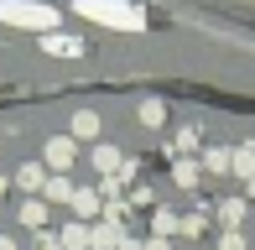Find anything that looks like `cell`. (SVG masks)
Here are the masks:
<instances>
[{"instance_id":"1","label":"cell","mask_w":255,"mask_h":250,"mask_svg":"<svg viewBox=\"0 0 255 250\" xmlns=\"http://www.w3.org/2000/svg\"><path fill=\"white\" fill-rule=\"evenodd\" d=\"M73 10L84 21H99V26H115V31H141L146 26V10L130 5V0H73Z\"/></svg>"},{"instance_id":"2","label":"cell","mask_w":255,"mask_h":250,"mask_svg":"<svg viewBox=\"0 0 255 250\" xmlns=\"http://www.w3.org/2000/svg\"><path fill=\"white\" fill-rule=\"evenodd\" d=\"M0 21L26 31H57V10L47 0H0Z\"/></svg>"},{"instance_id":"3","label":"cell","mask_w":255,"mask_h":250,"mask_svg":"<svg viewBox=\"0 0 255 250\" xmlns=\"http://www.w3.org/2000/svg\"><path fill=\"white\" fill-rule=\"evenodd\" d=\"M73 162H78V141H73V135H47V146H42V167L68 172Z\"/></svg>"},{"instance_id":"4","label":"cell","mask_w":255,"mask_h":250,"mask_svg":"<svg viewBox=\"0 0 255 250\" xmlns=\"http://www.w3.org/2000/svg\"><path fill=\"white\" fill-rule=\"evenodd\" d=\"M42 52H47V58H84L89 42L68 37V31H42Z\"/></svg>"},{"instance_id":"5","label":"cell","mask_w":255,"mask_h":250,"mask_svg":"<svg viewBox=\"0 0 255 250\" xmlns=\"http://www.w3.org/2000/svg\"><path fill=\"white\" fill-rule=\"evenodd\" d=\"M245 209H250L245 198H224V203H214V219L224 224V230H240V224H245Z\"/></svg>"},{"instance_id":"6","label":"cell","mask_w":255,"mask_h":250,"mask_svg":"<svg viewBox=\"0 0 255 250\" xmlns=\"http://www.w3.org/2000/svg\"><path fill=\"white\" fill-rule=\"evenodd\" d=\"M73 214H78V219L89 224L94 214H104V198H99L94 188H78V193H73Z\"/></svg>"},{"instance_id":"7","label":"cell","mask_w":255,"mask_h":250,"mask_svg":"<svg viewBox=\"0 0 255 250\" xmlns=\"http://www.w3.org/2000/svg\"><path fill=\"white\" fill-rule=\"evenodd\" d=\"M89 250H120V224H99V230H89Z\"/></svg>"},{"instance_id":"8","label":"cell","mask_w":255,"mask_h":250,"mask_svg":"<svg viewBox=\"0 0 255 250\" xmlns=\"http://www.w3.org/2000/svg\"><path fill=\"white\" fill-rule=\"evenodd\" d=\"M68 135H73V141H94V135H99V115H94V110H78Z\"/></svg>"},{"instance_id":"9","label":"cell","mask_w":255,"mask_h":250,"mask_svg":"<svg viewBox=\"0 0 255 250\" xmlns=\"http://www.w3.org/2000/svg\"><path fill=\"white\" fill-rule=\"evenodd\" d=\"M16 183L26 188V193H42V188H47V167H42V162H26V167L16 172Z\"/></svg>"},{"instance_id":"10","label":"cell","mask_w":255,"mask_h":250,"mask_svg":"<svg viewBox=\"0 0 255 250\" xmlns=\"http://www.w3.org/2000/svg\"><path fill=\"white\" fill-rule=\"evenodd\" d=\"M42 193H47V203H73V193H78V188L68 183L63 172H52V177H47V188H42Z\"/></svg>"},{"instance_id":"11","label":"cell","mask_w":255,"mask_h":250,"mask_svg":"<svg viewBox=\"0 0 255 250\" xmlns=\"http://www.w3.org/2000/svg\"><path fill=\"white\" fill-rule=\"evenodd\" d=\"M21 224H31V230H47V203H42V198H26V203H21Z\"/></svg>"},{"instance_id":"12","label":"cell","mask_w":255,"mask_h":250,"mask_svg":"<svg viewBox=\"0 0 255 250\" xmlns=\"http://www.w3.org/2000/svg\"><path fill=\"white\" fill-rule=\"evenodd\" d=\"M229 162H235V151H224V146H208V151H203V162H198V167H208V172H214V177H219V172H229Z\"/></svg>"},{"instance_id":"13","label":"cell","mask_w":255,"mask_h":250,"mask_svg":"<svg viewBox=\"0 0 255 250\" xmlns=\"http://www.w3.org/2000/svg\"><path fill=\"white\" fill-rule=\"evenodd\" d=\"M172 183H177V188H198V162H188V156L172 162Z\"/></svg>"},{"instance_id":"14","label":"cell","mask_w":255,"mask_h":250,"mask_svg":"<svg viewBox=\"0 0 255 250\" xmlns=\"http://www.w3.org/2000/svg\"><path fill=\"white\" fill-rule=\"evenodd\" d=\"M63 250H89V224H84V219L63 230Z\"/></svg>"},{"instance_id":"15","label":"cell","mask_w":255,"mask_h":250,"mask_svg":"<svg viewBox=\"0 0 255 250\" xmlns=\"http://www.w3.org/2000/svg\"><path fill=\"white\" fill-rule=\"evenodd\" d=\"M177 224H182V219H177V214H172V209H156V214H151V230L161 235V240H167V235L177 230Z\"/></svg>"},{"instance_id":"16","label":"cell","mask_w":255,"mask_h":250,"mask_svg":"<svg viewBox=\"0 0 255 250\" xmlns=\"http://www.w3.org/2000/svg\"><path fill=\"white\" fill-rule=\"evenodd\" d=\"M229 172H240V177H255V151H250V146H240V151H235Z\"/></svg>"},{"instance_id":"17","label":"cell","mask_w":255,"mask_h":250,"mask_svg":"<svg viewBox=\"0 0 255 250\" xmlns=\"http://www.w3.org/2000/svg\"><path fill=\"white\" fill-rule=\"evenodd\" d=\"M141 120L146 125H167V105L161 99H141Z\"/></svg>"},{"instance_id":"18","label":"cell","mask_w":255,"mask_h":250,"mask_svg":"<svg viewBox=\"0 0 255 250\" xmlns=\"http://www.w3.org/2000/svg\"><path fill=\"white\" fill-rule=\"evenodd\" d=\"M31 250H63V235H52V230H37V240H31Z\"/></svg>"},{"instance_id":"19","label":"cell","mask_w":255,"mask_h":250,"mask_svg":"<svg viewBox=\"0 0 255 250\" xmlns=\"http://www.w3.org/2000/svg\"><path fill=\"white\" fill-rule=\"evenodd\" d=\"M193 146H198V125H182L177 130V151H193Z\"/></svg>"},{"instance_id":"20","label":"cell","mask_w":255,"mask_h":250,"mask_svg":"<svg viewBox=\"0 0 255 250\" xmlns=\"http://www.w3.org/2000/svg\"><path fill=\"white\" fill-rule=\"evenodd\" d=\"M219 250H245V235H240V230H224V235H219Z\"/></svg>"},{"instance_id":"21","label":"cell","mask_w":255,"mask_h":250,"mask_svg":"<svg viewBox=\"0 0 255 250\" xmlns=\"http://www.w3.org/2000/svg\"><path fill=\"white\" fill-rule=\"evenodd\" d=\"M177 230H188V235H203V214H188V219H182Z\"/></svg>"},{"instance_id":"22","label":"cell","mask_w":255,"mask_h":250,"mask_svg":"<svg viewBox=\"0 0 255 250\" xmlns=\"http://www.w3.org/2000/svg\"><path fill=\"white\" fill-rule=\"evenodd\" d=\"M141 250H167V240H161V235H151V240H146Z\"/></svg>"},{"instance_id":"23","label":"cell","mask_w":255,"mask_h":250,"mask_svg":"<svg viewBox=\"0 0 255 250\" xmlns=\"http://www.w3.org/2000/svg\"><path fill=\"white\" fill-rule=\"evenodd\" d=\"M0 250H16V240H5V235H0Z\"/></svg>"},{"instance_id":"24","label":"cell","mask_w":255,"mask_h":250,"mask_svg":"<svg viewBox=\"0 0 255 250\" xmlns=\"http://www.w3.org/2000/svg\"><path fill=\"white\" fill-rule=\"evenodd\" d=\"M245 193H250V198H255V177H245Z\"/></svg>"},{"instance_id":"25","label":"cell","mask_w":255,"mask_h":250,"mask_svg":"<svg viewBox=\"0 0 255 250\" xmlns=\"http://www.w3.org/2000/svg\"><path fill=\"white\" fill-rule=\"evenodd\" d=\"M0 198H5V177H0Z\"/></svg>"}]
</instances>
